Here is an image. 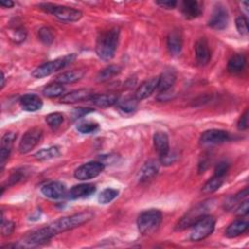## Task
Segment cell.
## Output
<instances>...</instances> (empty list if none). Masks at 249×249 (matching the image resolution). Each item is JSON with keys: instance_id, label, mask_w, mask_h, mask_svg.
<instances>
[{"instance_id": "6da1fadb", "label": "cell", "mask_w": 249, "mask_h": 249, "mask_svg": "<svg viewBox=\"0 0 249 249\" xmlns=\"http://www.w3.org/2000/svg\"><path fill=\"white\" fill-rule=\"evenodd\" d=\"M93 216L94 213L91 211H82L70 216L59 218L41 229L29 232L24 236L22 241L30 246L43 244L60 232L73 230L88 223L93 218Z\"/></svg>"}, {"instance_id": "7a4b0ae2", "label": "cell", "mask_w": 249, "mask_h": 249, "mask_svg": "<svg viewBox=\"0 0 249 249\" xmlns=\"http://www.w3.org/2000/svg\"><path fill=\"white\" fill-rule=\"evenodd\" d=\"M120 38V28L112 27L101 32L96 40L95 52L102 60H111L116 53Z\"/></svg>"}, {"instance_id": "3957f363", "label": "cell", "mask_w": 249, "mask_h": 249, "mask_svg": "<svg viewBox=\"0 0 249 249\" xmlns=\"http://www.w3.org/2000/svg\"><path fill=\"white\" fill-rule=\"evenodd\" d=\"M162 221L161 212L158 209L143 211L137 218V228L141 234L149 235L154 233Z\"/></svg>"}, {"instance_id": "277c9868", "label": "cell", "mask_w": 249, "mask_h": 249, "mask_svg": "<svg viewBox=\"0 0 249 249\" xmlns=\"http://www.w3.org/2000/svg\"><path fill=\"white\" fill-rule=\"evenodd\" d=\"M39 8L64 22H74L83 17V13L80 10L67 6H60L52 3H42L39 4Z\"/></svg>"}, {"instance_id": "5b68a950", "label": "cell", "mask_w": 249, "mask_h": 249, "mask_svg": "<svg viewBox=\"0 0 249 249\" xmlns=\"http://www.w3.org/2000/svg\"><path fill=\"white\" fill-rule=\"evenodd\" d=\"M213 199H208L203 202H200L196 204L194 208H192L190 211H188L177 223L175 230L176 231H183L189 227H192L196 221H198L200 218L205 216L207 212L211 209L213 205Z\"/></svg>"}, {"instance_id": "8992f818", "label": "cell", "mask_w": 249, "mask_h": 249, "mask_svg": "<svg viewBox=\"0 0 249 249\" xmlns=\"http://www.w3.org/2000/svg\"><path fill=\"white\" fill-rule=\"evenodd\" d=\"M75 58H76V55L74 53H71V54H67L62 57H58L53 60L48 61L40 65L36 69H34L32 72V76L38 79L44 78L46 76H50L51 74L64 68L67 64L71 63Z\"/></svg>"}, {"instance_id": "52a82bcc", "label": "cell", "mask_w": 249, "mask_h": 249, "mask_svg": "<svg viewBox=\"0 0 249 249\" xmlns=\"http://www.w3.org/2000/svg\"><path fill=\"white\" fill-rule=\"evenodd\" d=\"M216 220L211 215H205L196 221L192 226V231L190 233V239L192 241H200L208 237L215 229Z\"/></svg>"}, {"instance_id": "ba28073f", "label": "cell", "mask_w": 249, "mask_h": 249, "mask_svg": "<svg viewBox=\"0 0 249 249\" xmlns=\"http://www.w3.org/2000/svg\"><path fill=\"white\" fill-rule=\"evenodd\" d=\"M43 137V130L40 127H32L28 129L18 144V151L20 154H27L34 149Z\"/></svg>"}, {"instance_id": "9c48e42d", "label": "cell", "mask_w": 249, "mask_h": 249, "mask_svg": "<svg viewBox=\"0 0 249 249\" xmlns=\"http://www.w3.org/2000/svg\"><path fill=\"white\" fill-rule=\"evenodd\" d=\"M104 169L101 161H89L80 165L74 171V177L78 180H89L98 176Z\"/></svg>"}, {"instance_id": "30bf717a", "label": "cell", "mask_w": 249, "mask_h": 249, "mask_svg": "<svg viewBox=\"0 0 249 249\" xmlns=\"http://www.w3.org/2000/svg\"><path fill=\"white\" fill-rule=\"evenodd\" d=\"M231 139V135L228 131L223 129H208L202 132L199 138V142L202 145H212L220 144Z\"/></svg>"}, {"instance_id": "8fae6325", "label": "cell", "mask_w": 249, "mask_h": 249, "mask_svg": "<svg viewBox=\"0 0 249 249\" xmlns=\"http://www.w3.org/2000/svg\"><path fill=\"white\" fill-rule=\"evenodd\" d=\"M229 23V14L227 9L222 6L218 5L215 7L211 18L208 21V25L216 30H222L225 29L228 26Z\"/></svg>"}, {"instance_id": "7c38bea8", "label": "cell", "mask_w": 249, "mask_h": 249, "mask_svg": "<svg viewBox=\"0 0 249 249\" xmlns=\"http://www.w3.org/2000/svg\"><path fill=\"white\" fill-rule=\"evenodd\" d=\"M93 94V91L89 89H79L64 94L60 98V102L64 104H71L80 101H86L89 100Z\"/></svg>"}, {"instance_id": "4fadbf2b", "label": "cell", "mask_w": 249, "mask_h": 249, "mask_svg": "<svg viewBox=\"0 0 249 249\" xmlns=\"http://www.w3.org/2000/svg\"><path fill=\"white\" fill-rule=\"evenodd\" d=\"M196 59L198 65L204 66L211 59V52L208 46V42L205 38H200L196 41Z\"/></svg>"}, {"instance_id": "5bb4252c", "label": "cell", "mask_w": 249, "mask_h": 249, "mask_svg": "<svg viewBox=\"0 0 249 249\" xmlns=\"http://www.w3.org/2000/svg\"><path fill=\"white\" fill-rule=\"evenodd\" d=\"M42 194L52 199H58L65 196L66 187L63 183L58 181H53L44 185L41 189Z\"/></svg>"}, {"instance_id": "9a60e30c", "label": "cell", "mask_w": 249, "mask_h": 249, "mask_svg": "<svg viewBox=\"0 0 249 249\" xmlns=\"http://www.w3.org/2000/svg\"><path fill=\"white\" fill-rule=\"evenodd\" d=\"M96 187L91 183H84L73 186L68 192V197L70 199H77L82 197H88L94 194Z\"/></svg>"}, {"instance_id": "2e32d148", "label": "cell", "mask_w": 249, "mask_h": 249, "mask_svg": "<svg viewBox=\"0 0 249 249\" xmlns=\"http://www.w3.org/2000/svg\"><path fill=\"white\" fill-rule=\"evenodd\" d=\"M158 172H159V163L154 160H150L146 161L144 165L140 168L137 179L140 183H145L152 180L155 176H157Z\"/></svg>"}, {"instance_id": "e0dca14e", "label": "cell", "mask_w": 249, "mask_h": 249, "mask_svg": "<svg viewBox=\"0 0 249 249\" xmlns=\"http://www.w3.org/2000/svg\"><path fill=\"white\" fill-rule=\"evenodd\" d=\"M158 82H159V77H153L143 82L135 90V93H134L135 98L138 101H140L150 96L154 92V90L158 88Z\"/></svg>"}, {"instance_id": "ac0fdd59", "label": "cell", "mask_w": 249, "mask_h": 249, "mask_svg": "<svg viewBox=\"0 0 249 249\" xmlns=\"http://www.w3.org/2000/svg\"><path fill=\"white\" fill-rule=\"evenodd\" d=\"M19 104L22 110L27 112H35L43 106L42 99L34 93H27L19 98Z\"/></svg>"}, {"instance_id": "d6986e66", "label": "cell", "mask_w": 249, "mask_h": 249, "mask_svg": "<svg viewBox=\"0 0 249 249\" xmlns=\"http://www.w3.org/2000/svg\"><path fill=\"white\" fill-rule=\"evenodd\" d=\"M167 49L171 55L177 56L180 54L183 46L182 34L179 30H172L167 36Z\"/></svg>"}, {"instance_id": "ffe728a7", "label": "cell", "mask_w": 249, "mask_h": 249, "mask_svg": "<svg viewBox=\"0 0 249 249\" xmlns=\"http://www.w3.org/2000/svg\"><path fill=\"white\" fill-rule=\"evenodd\" d=\"M154 146L156 151L158 152L160 158L165 156L169 153V140L168 136L163 131H158L154 134Z\"/></svg>"}, {"instance_id": "44dd1931", "label": "cell", "mask_w": 249, "mask_h": 249, "mask_svg": "<svg viewBox=\"0 0 249 249\" xmlns=\"http://www.w3.org/2000/svg\"><path fill=\"white\" fill-rule=\"evenodd\" d=\"M182 14L188 19H194L202 14V8L197 1L187 0L182 3Z\"/></svg>"}, {"instance_id": "7402d4cb", "label": "cell", "mask_w": 249, "mask_h": 249, "mask_svg": "<svg viewBox=\"0 0 249 249\" xmlns=\"http://www.w3.org/2000/svg\"><path fill=\"white\" fill-rule=\"evenodd\" d=\"M85 75V70L83 69H75L71 71H66L63 72L59 75H57L54 79L55 83H58L60 85L64 84H72L75 82H78L81 80Z\"/></svg>"}, {"instance_id": "603a6c76", "label": "cell", "mask_w": 249, "mask_h": 249, "mask_svg": "<svg viewBox=\"0 0 249 249\" xmlns=\"http://www.w3.org/2000/svg\"><path fill=\"white\" fill-rule=\"evenodd\" d=\"M176 81V75L171 70H166L162 72L159 76V82H158V89L160 92L168 91L174 85Z\"/></svg>"}, {"instance_id": "cb8c5ba5", "label": "cell", "mask_w": 249, "mask_h": 249, "mask_svg": "<svg viewBox=\"0 0 249 249\" xmlns=\"http://www.w3.org/2000/svg\"><path fill=\"white\" fill-rule=\"evenodd\" d=\"M95 106L98 107H109L116 104L119 100L118 95L113 93H105V94H93L89 99Z\"/></svg>"}, {"instance_id": "d4e9b609", "label": "cell", "mask_w": 249, "mask_h": 249, "mask_svg": "<svg viewBox=\"0 0 249 249\" xmlns=\"http://www.w3.org/2000/svg\"><path fill=\"white\" fill-rule=\"evenodd\" d=\"M247 229H248V222L247 221H244V220H241V219L234 220L227 228L226 235L230 238L236 237V236L240 235L241 233H243L244 231H246Z\"/></svg>"}, {"instance_id": "484cf974", "label": "cell", "mask_w": 249, "mask_h": 249, "mask_svg": "<svg viewBox=\"0 0 249 249\" xmlns=\"http://www.w3.org/2000/svg\"><path fill=\"white\" fill-rule=\"evenodd\" d=\"M246 64V58L241 53L233 54L228 61V70L231 73H239L241 72Z\"/></svg>"}, {"instance_id": "4316f807", "label": "cell", "mask_w": 249, "mask_h": 249, "mask_svg": "<svg viewBox=\"0 0 249 249\" xmlns=\"http://www.w3.org/2000/svg\"><path fill=\"white\" fill-rule=\"evenodd\" d=\"M60 155L59 148L57 146H52L46 149L39 150L34 154V158L39 161H45L52 160L53 158H57Z\"/></svg>"}, {"instance_id": "83f0119b", "label": "cell", "mask_w": 249, "mask_h": 249, "mask_svg": "<svg viewBox=\"0 0 249 249\" xmlns=\"http://www.w3.org/2000/svg\"><path fill=\"white\" fill-rule=\"evenodd\" d=\"M224 178L225 177H220V176L213 175L210 179H208L204 183V185L202 186L201 192L203 194H212V193L216 192L223 185Z\"/></svg>"}, {"instance_id": "f1b7e54d", "label": "cell", "mask_w": 249, "mask_h": 249, "mask_svg": "<svg viewBox=\"0 0 249 249\" xmlns=\"http://www.w3.org/2000/svg\"><path fill=\"white\" fill-rule=\"evenodd\" d=\"M117 104L124 112L130 113L137 108L138 100L135 98V96H125L119 99Z\"/></svg>"}, {"instance_id": "f546056e", "label": "cell", "mask_w": 249, "mask_h": 249, "mask_svg": "<svg viewBox=\"0 0 249 249\" xmlns=\"http://www.w3.org/2000/svg\"><path fill=\"white\" fill-rule=\"evenodd\" d=\"M121 71L120 66L118 65H109L107 67H105L104 69H102L96 76V81L97 82H105L108 81L109 79H111L112 77L116 76L117 74H119Z\"/></svg>"}, {"instance_id": "4dcf8cb0", "label": "cell", "mask_w": 249, "mask_h": 249, "mask_svg": "<svg viewBox=\"0 0 249 249\" xmlns=\"http://www.w3.org/2000/svg\"><path fill=\"white\" fill-rule=\"evenodd\" d=\"M64 90H65V89L62 85L54 82L53 84L46 86L43 89V93L47 97L52 98V97H57V96L61 95L64 92Z\"/></svg>"}, {"instance_id": "1f68e13d", "label": "cell", "mask_w": 249, "mask_h": 249, "mask_svg": "<svg viewBox=\"0 0 249 249\" xmlns=\"http://www.w3.org/2000/svg\"><path fill=\"white\" fill-rule=\"evenodd\" d=\"M119 195V191L112 188L104 189L98 196V201L99 203L106 204L111 202L113 199H115Z\"/></svg>"}, {"instance_id": "d6a6232c", "label": "cell", "mask_w": 249, "mask_h": 249, "mask_svg": "<svg viewBox=\"0 0 249 249\" xmlns=\"http://www.w3.org/2000/svg\"><path fill=\"white\" fill-rule=\"evenodd\" d=\"M248 195V189L245 188L243 191L239 192L238 194L231 196L227 202H226V208L228 210H231L232 208H235L242 200H244L247 197Z\"/></svg>"}, {"instance_id": "836d02e7", "label": "cell", "mask_w": 249, "mask_h": 249, "mask_svg": "<svg viewBox=\"0 0 249 249\" xmlns=\"http://www.w3.org/2000/svg\"><path fill=\"white\" fill-rule=\"evenodd\" d=\"M38 38H39V40L44 45L49 46V45H51L53 42L54 35H53V30L50 27L44 26V27L39 29V31H38Z\"/></svg>"}, {"instance_id": "e575fe53", "label": "cell", "mask_w": 249, "mask_h": 249, "mask_svg": "<svg viewBox=\"0 0 249 249\" xmlns=\"http://www.w3.org/2000/svg\"><path fill=\"white\" fill-rule=\"evenodd\" d=\"M76 128L81 133L89 134V133H93V132L97 131L99 129V124L95 122L87 121V122H83V123L78 124Z\"/></svg>"}, {"instance_id": "d590c367", "label": "cell", "mask_w": 249, "mask_h": 249, "mask_svg": "<svg viewBox=\"0 0 249 249\" xmlns=\"http://www.w3.org/2000/svg\"><path fill=\"white\" fill-rule=\"evenodd\" d=\"M63 115L59 112H54V113H51L46 117V122L49 124V126L52 129H56L60 126V124L63 122Z\"/></svg>"}, {"instance_id": "8d00e7d4", "label": "cell", "mask_w": 249, "mask_h": 249, "mask_svg": "<svg viewBox=\"0 0 249 249\" xmlns=\"http://www.w3.org/2000/svg\"><path fill=\"white\" fill-rule=\"evenodd\" d=\"M26 31L22 27H16L10 30V38L16 43H21L25 40Z\"/></svg>"}, {"instance_id": "74e56055", "label": "cell", "mask_w": 249, "mask_h": 249, "mask_svg": "<svg viewBox=\"0 0 249 249\" xmlns=\"http://www.w3.org/2000/svg\"><path fill=\"white\" fill-rule=\"evenodd\" d=\"M16 138H17V134L15 132H12V131L6 132L3 135L2 140H1V147L12 150V146H13Z\"/></svg>"}, {"instance_id": "f35d334b", "label": "cell", "mask_w": 249, "mask_h": 249, "mask_svg": "<svg viewBox=\"0 0 249 249\" xmlns=\"http://www.w3.org/2000/svg\"><path fill=\"white\" fill-rule=\"evenodd\" d=\"M235 25L237 28V31L241 35H247L248 34V25H247V19L245 17H238L235 19Z\"/></svg>"}, {"instance_id": "ab89813d", "label": "cell", "mask_w": 249, "mask_h": 249, "mask_svg": "<svg viewBox=\"0 0 249 249\" xmlns=\"http://www.w3.org/2000/svg\"><path fill=\"white\" fill-rule=\"evenodd\" d=\"M229 168H230V163L226 160H222L219 163H217V165L215 166L214 175L220 176V177H225V175L229 171Z\"/></svg>"}, {"instance_id": "60d3db41", "label": "cell", "mask_w": 249, "mask_h": 249, "mask_svg": "<svg viewBox=\"0 0 249 249\" xmlns=\"http://www.w3.org/2000/svg\"><path fill=\"white\" fill-rule=\"evenodd\" d=\"M15 230V223L12 221H4L2 217V222H1V233L3 236H8L12 234V232Z\"/></svg>"}, {"instance_id": "b9f144b4", "label": "cell", "mask_w": 249, "mask_h": 249, "mask_svg": "<svg viewBox=\"0 0 249 249\" xmlns=\"http://www.w3.org/2000/svg\"><path fill=\"white\" fill-rule=\"evenodd\" d=\"M25 175H26V171H25V169H18V170H16V171H14L12 174H11V176H10V178H9V185H14V184H16V183H18V181H20V180H22L24 177H25Z\"/></svg>"}, {"instance_id": "7bdbcfd3", "label": "cell", "mask_w": 249, "mask_h": 249, "mask_svg": "<svg viewBox=\"0 0 249 249\" xmlns=\"http://www.w3.org/2000/svg\"><path fill=\"white\" fill-rule=\"evenodd\" d=\"M248 212H249V201H248V199L245 198L244 200H242V201L236 206L235 214H236L237 216L242 217V216L247 215Z\"/></svg>"}, {"instance_id": "ee69618b", "label": "cell", "mask_w": 249, "mask_h": 249, "mask_svg": "<svg viewBox=\"0 0 249 249\" xmlns=\"http://www.w3.org/2000/svg\"><path fill=\"white\" fill-rule=\"evenodd\" d=\"M93 109H90V108H83V107H79V108H75L72 113H71V116H72V119L73 120H78L84 116H86L87 114L92 112Z\"/></svg>"}, {"instance_id": "f6af8a7d", "label": "cell", "mask_w": 249, "mask_h": 249, "mask_svg": "<svg viewBox=\"0 0 249 249\" xmlns=\"http://www.w3.org/2000/svg\"><path fill=\"white\" fill-rule=\"evenodd\" d=\"M248 127V111L246 110L239 118L237 122V128L239 130H245Z\"/></svg>"}, {"instance_id": "bcb514c9", "label": "cell", "mask_w": 249, "mask_h": 249, "mask_svg": "<svg viewBox=\"0 0 249 249\" xmlns=\"http://www.w3.org/2000/svg\"><path fill=\"white\" fill-rule=\"evenodd\" d=\"M176 160V154L172 153L169 151L168 154H166L165 156L160 158V161L161 164L163 165H170L172 164L174 161Z\"/></svg>"}, {"instance_id": "7dc6e473", "label": "cell", "mask_w": 249, "mask_h": 249, "mask_svg": "<svg viewBox=\"0 0 249 249\" xmlns=\"http://www.w3.org/2000/svg\"><path fill=\"white\" fill-rule=\"evenodd\" d=\"M156 4L160 6L161 8L171 10V9H174L176 7L177 2L176 1H170V0L169 1H157Z\"/></svg>"}, {"instance_id": "c3c4849f", "label": "cell", "mask_w": 249, "mask_h": 249, "mask_svg": "<svg viewBox=\"0 0 249 249\" xmlns=\"http://www.w3.org/2000/svg\"><path fill=\"white\" fill-rule=\"evenodd\" d=\"M0 5L3 8H12L14 6V2L10 1V0H6V1H0Z\"/></svg>"}, {"instance_id": "681fc988", "label": "cell", "mask_w": 249, "mask_h": 249, "mask_svg": "<svg viewBox=\"0 0 249 249\" xmlns=\"http://www.w3.org/2000/svg\"><path fill=\"white\" fill-rule=\"evenodd\" d=\"M1 80H2L1 88H3V87H4V85H5V75H4V73H3V72H2V77H1Z\"/></svg>"}]
</instances>
